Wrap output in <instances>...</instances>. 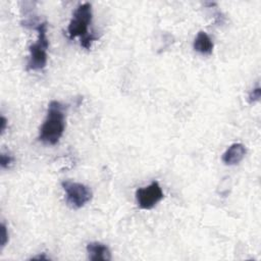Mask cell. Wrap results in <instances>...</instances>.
I'll return each mask as SVG.
<instances>
[{"mask_svg":"<svg viewBox=\"0 0 261 261\" xmlns=\"http://www.w3.org/2000/svg\"><path fill=\"white\" fill-rule=\"evenodd\" d=\"M65 129V114L63 106L58 101H51L48 105L47 116L40 128L39 140L47 145H56Z\"/></svg>","mask_w":261,"mask_h":261,"instance_id":"obj_1","label":"cell"},{"mask_svg":"<svg viewBox=\"0 0 261 261\" xmlns=\"http://www.w3.org/2000/svg\"><path fill=\"white\" fill-rule=\"evenodd\" d=\"M38 32L37 41L29 48L30 57L28 61V69L41 70L47 64V49L49 47V41L47 38V22H41L35 28Z\"/></svg>","mask_w":261,"mask_h":261,"instance_id":"obj_2","label":"cell"},{"mask_svg":"<svg viewBox=\"0 0 261 261\" xmlns=\"http://www.w3.org/2000/svg\"><path fill=\"white\" fill-rule=\"evenodd\" d=\"M92 21V5L89 2L83 3L74 10L68 24L69 39L80 37L81 40L89 36L88 28Z\"/></svg>","mask_w":261,"mask_h":261,"instance_id":"obj_3","label":"cell"},{"mask_svg":"<svg viewBox=\"0 0 261 261\" xmlns=\"http://www.w3.org/2000/svg\"><path fill=\"white\" fill-rule=\"evenodd\" d=\"M61 186L65 192L66 203L73 209H80L91 201L93 193L84 184L71 180H64Z\"/></svg>","mask_w":261,"mask_h":261,"instance_id":"obj_4","label":"cell"},{"mask_svg":"<svg viewBox=\"0 0 261 261\" xmlns=\"http://www.w3.org/2000/svg\"><path fill=\"white\" fill-rule=\"evenodd\" d=\"M163 192L158 184L154 180L145 188H140L136 192V200L141 209H152L157 203L163 199Z\"/></svg>","mask_w":261,"mask_h":261,"instance_id":"obj_5","label":"cell"},{"mask_svg":"<svg viewBox=\"0 0 261 261\" xmlns=\"http://www.w3.org/2000/svg\"><path fill=\"white\" fill-rule=\"evenodd\" d=\"M247 150L241 143H234L230 145L222 155V162L225 165L239 164L245 157Z\"/></svg>","mask_w":261,"mask_h":261,"instance_id":"obj_6","label":"cell"},{"mask_svg":"<svg viewBox=\"0 0 261 261\" xmlns=\"http://www.w3.org/2000/svg\"><path fill=\"white\" fill-rule=\"evenodd\" d=\"M87 252L89 255V259L92 261L111 260V253L109 248L100 242L89 243L87 245Z\"/></svg>","mask_w":261,"mask_h":261,"instance_id":"obj_7","label":"cell"},{"mask_svg":"<svg viewBox=\"0 0 261 261\" xmlns=\"http://www.w3.org/2000/svg\"><path fill=\"white\" fill-rule=\"evenodd\" d=\"M194 49L203 55H210L213 51V42L207 33L200 31L194 40Z\"/></svg>","mask_w":261,"mask_h":261,"instance_id":"obj_8","label":"cell"},{"mask_svg":"<svg viewBox=\"0 0 261 261\" xmlns=\"http://www.w3.org/2000/svg\"><path fill=\"white\" fill-rule=\"evenodd\" d=\"M13 157L9 154H6V153H1L0 154V165L2 168H8L11 163L13 162Z\"/></svg>","mask_w":261,"mask_h":261,"instance_id":"obj_9","label":"cell"},{"mask_svg":"<svg viewBox=\"0 0 261 261\" xmlns=\"http://www.w3.org/2000/svg\"><path fill=\"white\" fill-rule=\"evenodd\" d=\"M261 97V89L260 87H256L254 89H252V91L249 93V97H248V100L250 103H254V102H257L259 101Z\"/></svg>","mask_w":261,"mask_h":261,"instance_id":"obj_10","label":"cell"},{"mask_svg":"<svg viewBox=\"0 0 261 261\" xmlns=\"http://www.w3.org/2000/svg\"><path fill=\"white\" fill-rule=\"evenodd\" d=\"M1 238H0V246L1 248H3L7 242H8V231H7V227L4 223H1Z\"/></svg>","mask_w":261,"mask_h":261,"instance_id":"obj_11","label":"cell"},{"mask_svg":"<svg viewBox=\"0 0 261 261\" xmlns=\"http://www.w3.org/2000/svg\"><path fill=\"white\" fill-rule=\"evenodd\" d=\"M0 124H1V126H0V130H1V134H3V133L5 132V129H6V125H7V119H6L3 115L1 116Z\"/></svg>","mask_w":261,"mask_h":261,"instance_id":"obj_12","label":"cell"},{"mask_svg":"<svg viewBox=\"0 0 261 261\" xmlns=\"http://www.w3.org/2000/svg\"><path fill=\"white\" fill-rule=\"evenodd\" d=\"M32 259H39V260H40V259H41V260H42V259H44V260H47L48 258H47V257L45 256V254L43 253L42 255H39V256H35V257H33Z\"/></svg>","mask_w":261,"mask_h":261,"instance_id":"obj_13","label":"cell"}]
</instances>
